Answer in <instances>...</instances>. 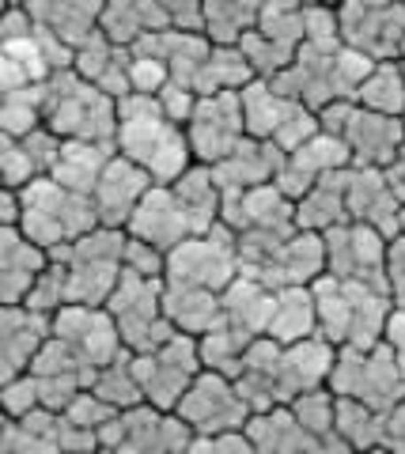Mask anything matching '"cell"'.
Masks as SVG:
<instances>
[{"instance_id": "obj_1", "label": "cell", "mask_w": 405, "mask_h": 454, "mask_svg": "<svg viewBox=\"0 0 405 454\" xmlns=\"http://www.w3.org/2000/svg\"><path fill=\"white\" fill-rule=\"evenodd\" d=\"M114 137H118V152L136 167H144L156 186L175 182L193 160L190 140L178 129V121L163 114L156 95H141V91L121 95Z\"/></svg>"}, {"instance_id": "obj_2", "label": "cell", "mask_w": 405, "mask_h": 454, "mask_svg": "<svg viewBox=\"0 0 405 454\" xmlns=\"http://www.w3.org/2000/svg\"><path fill=\"white\" fill-rule=\"evenodd\" d=\"M38 114L42 125L61 140H110L118 129V98L68 68L38 83Z\"/></svg>"}, {"instance_id": "obj_3", "label": "cell", "mask_w": 405, "mask_h": 454, "mask_svg": "<svg viewBox=\"0 0 405 454\" xmlns=\"http://www.w3.org/2000/svg\"><path fill=\"white\" fill-rule=\"evenodd\" d=\"M99 223L91 193H76L58 178L38 175L19 190V231L38 250H53L80 239Z\"/></svg>"}, {"instance_id": "obj_4", "label": "cell", "mask_w": 405, "mask_h": 454, "mask_svg": "<svg viewBox=\"0 0 405 454\" xmlns=\"http://www.w3.org/2000/svg\"><path fill=\"white\" fill-rule=\"evenodd\" d=\"M231 265H235V254H231V247L220 250V220H216L208 231L190 235L178 247L167 250L163 277H167V284H190V288L223 292L231 284Z\"/></svg>"}, {"instance_id": "obj_5", "label": "cell", "mask_w": 405, "mask_h": 454, "mask_svg": "<svg viewBox=\"0 0 405 454\" xmlns=\"http://www.w3.org/2000/svg\"><path fill=\"white\" fill-rule=\"evenodd\" d=\"M239 118H243V106L231 91H220V95L213 91L208 98H201V103H193L190 118H186L190 152L205 163L223 160V155L239 145V140H235V133H239Z\"/></svg>"}, {"instance_id": "obj_6", "label": "cell", "mask_w": 405, "mask_h": 454, "mask_svg": "<svg viewBox=\"0 0 405 454\" xmlns=\"http://www.w3.org/2000/svg\"><path fill=\"white\" fill-rule=\"evenodd\" d=\"M223 379H228V375H213V372L193 375L186 394L178 397L175 413L183 417L190 428L220 432V428H228V424H239L250 413V409H243V402H239V390L228 387Z\"/></svg>"}, {"instance_id": "obj_7", "label": "cell", "mask_w": 405, "mask_h": 454, "mask_svg": "<svg viewBox=\"0 0 405 454\" xmlns=\"http://www.w3.org/2000/svg\"><path fill=\"white\" fill-rule=\"evenodd\" d=\"M156 186V182L148 178L144 167H136L133 160H125V155H110L99 182H95L91 190V201H95V212H99V223L106 227H125V220L133 216L136 201Z\"/></svg>"}, {"instance_id": "obj_8", "label": "cell", "mask_w": 405, "mask_h": 454, "mask_svg": "<svg viewBox=\"0 0 405 454\" xmlns=\"http://www.w3.org/2000/svg\"><path fill=\"white\" fill-rule=\"evenodd\" d=\"M46 337H50V315L31 310L27 303L0 307V382L31 372V360Z\"/></svg>"}, {"instance_id": "obj_9", "label": "cell", "mask_w": 405, "mask_h": 454, "mask_svg": "<svg viewBox=\"0 0 405 454\" xmlns=\"http://www.w3.org/2000/svg\"><path fill=\"white\" fill-rule=\"evenodd\" d=\"M125 227H129V235L144 239V243H152V247H160L163 254L171 247H178L183 239L198 235L193 231V223H190V216H186V208L178 205V197L171 193V186H152L141 201H136L133 216L125 220Z\"/></svg>"}, {"instance_id": "obj_10", "label": "cell", "mask_w": 405, "mask_h": 454, "mask_svg": "<svg viewBox=\"0 0 405 454\" xmlns=\"http://www.w3.org/2000/svg\"><path fill=\"white\" fill-rule=\"evenodd\" d=\"M27 12L38 27H46L50 35H58L65 46H80L99 31L103 0H27Z\"/></svg>"}, {"instance_id": "obj_11", "label": "cell", "mask_w": 405, "mask_h": 454, "mask_svg": "<svg viewBox=\"0 0 405 454\" xmlns=\"http://www.w3.org/2000/svg\"><path fill=\"white\" fill-rule=\"evenodd\" d=\"M110 155H114L110 152V140H61V152H58V163H53L50 178H58L61 186L76 193H91Z\"/></svg>"}, {"instance_id": "obj_12", "label": "cell", "mask_w": 405, "mask_h": 454, "mask_svg": "<svg viewBox=\"0 0 405 454\" xmlns=\"http://www.w3.org/2000/svg\"><path fill=\"white\" fill-rule=\"evenodd\" d=\"M364 98L371 103V110L379 114H394V110H405V83L398 76V68L383 65L368 83H364Z\"/></svg>"}, {"instance_id": "obj_13", "label": "cell", "mask_w": 405, "mask_h": 454, "mask_svg": "<svg viewBox=\"0 0 405 454\" xmlns=\"http://www.w3.org/2000/svg\"><path fill=\"white\" fill-rule=\"evenodd\" d=\"M4 420H8V413H4V409H0V428H4Z\"/></svg>"}]
</instances>
